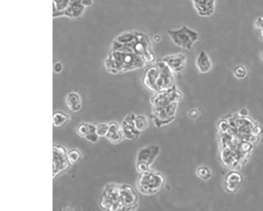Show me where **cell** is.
<instances>
[{
  "instance_id": "6da1fadb",
  "label": "cell",
  "mask_w": 263,
  "mask_h": 211,
  "mask_svg": "<svg viewBox=\"0 0 263 211\" xmlns=\"http://www.w3.org/2000/svg\"><path fill=\"white\" fill-rule=\"evenodd\" d=\"M182 98V93L175 84L170 89L152 96L150 102L152 119L158 128L173 121Z\"/></svg>"
},
{
  "instance_id": "7a4b0ae2",
  "label": "cell",
  "mask_w": 263,
  "mask_h": 211,
  "mask_svg": "<svg viewBox=\"0 0 263 211\" xmlns=\"http://www.w3.org/2000/svg\"><path fill=\"white\" fill-rule=\"evenodd\" d=\"M112 50L131 52L142 57L148 65L156 62V56L150 37L136 30L121 33L115 39Z\"/></svg>"
},
{
  "instance_id": "3957f363",
  "label": "cell",
  "mask_w": 263,
  "mask_h": 211,
  "mask_svg": "<svg viewBox=\"0 0 263 211\" xmlns=\"http://www.w3.org/2000/svg\"><path fill=\"white\" fill-rule=\"evenodd\" d=\"M175 74L162 60L148 65L143 78L144 86L154 93H160L175 85Z\"/></svg>"
},
{
  "instance_id": "277c9868",
  "label": "cell",
  "mask_w": 263,
  "mask_h": 211,
  "mask_svg": "<svg viewBox=\"0 0 263 211\" xmlns=\"http://www.w3.org/2000/svg\"><path fill=\"white\" fill-rule=\"evenodd\" d=\"M108 70L114 74H125L148 65L140 56L131 52L113 50L107 60Z\"/></svg>"
},
{
  "instance_id": "5b68a950",
  "label": "cell",
  "mask_w": 263,
  "mask_h": 211,
  "mask_svg": "<svg viewBox=\"0 0 263 211\" xmlns=\"http://www.w3.org/2000/svg\"><path fill=\"white\" fill-rule=\"evenodd\" d=\"M166 179L160 172L152 170L139 174L137 180V189L144 195H155L166 185Z\"/></svg>"
},
{
  "instance_id": "8992f818",
  "label": "cell",
  "mask_w": 263,
  "mask_h": 211,
  "mask_svg": "<svg viewBox=\"0 0 263 211\" xmlns=\"http://www.w3.org/2000/svg\"><path fill=\"white\" fill-rule=\"evenodd\" d=\"M168 35L173 43L182 49L190 50L200 38L195 30L186 26L168 30Z\"/></svg>"
},
{
  "instance_id": "52a82bcc",
  "label": "cell",
  "mask_w": 263,
  "mask_h": 211,
  "mask_svg": "<svg viewBox=\"0 0 263 211\" xmlns=\"http://www.w3.org/2000/svg\"><path fill=\"white\" fill-rule=\"evenodd\" d=\"M120 184L108 183L104 187L99 198L100 208L106 211H122L120 197Z\"/></svg>"
},
{
  "instance_id": "ba28073f",
  "label": "cell",
  "mask_w": 263,
  "mask_h": 211,
  "mask_svg": "<svg viewBox=\"0 0 263 211\" xmlns=\"http://www.w3.org/2000/svg\"><path fill=\"white\" fill-rule=\"evenodd\" d=\"M68 150L60 145L54 144L53 147V179L63 173L70 166Z\"/></svg>"
},
{
  "instance_id": "9c48e42d",
  "label": "cell",
  "mask_w": 263,
  "mask_h": 211,
  "mask_svg": "<svg viewBox=\"0 0 263 211\" xmlns=\"http://www.w3.org/2000/svg\"><path fill=\"white\" fill-rule=\"evenodd\" d=\"M120 197L122 211L134 210L138 207L139 196L135 189L128 184H120Z\"/></svg>"
},
{
  "instance_id": "30bf717a",
  "label": "cell",
  "mask_w": 263,
  "mask_h": 211,
  "mask_svg": "<svg viewBox=\"0 0 263 211\" xmlns=\"http://www.w3.org/2000/svg\"><path fill=\"white\" fill-rule=\"evenodd\" d=\"M169 68L176 75H180L186 67L187 57L184 53H175L163 57L162 59Z\"/></svg>"
},
{
  "instance_id": "8fae6325",
  "label": "cell",
  "mask_w": 263,
  "mask_h": 211,
  "mask_svg": "<svg viewBox=\"0 0 263 211\" xmlns=\"http://www.w3.org/2000/svg\"><path fill=\"white\" fill-rule=\"evenodd\" d=\"M160 153V148L155 145H151L140 149L137 155L136 162L148 165L151 167Z\"/></svg>"
},
{
  "instance_id": "7c38bea8",
  "label": "cell",
  "mask_w": 263,
  "mask_h": 211,
  "mask_svg": "<svg viewBox=\"0 0 263 211\" xmlns=\"http://www.w3.org/2000/svg\"><path fill=\"white\" fill-rule=\"evenodd\" d=\"M135 116V114H128L121 124V130L125 140L134 141L138 140L140 132L137 130L134 124Z\"/></svg>"
},
{
  "instance_id": "4fadbf2b",
  "label": "cell",
  "mask_w": 263,
  "mask_h": 211,
  "mask_svg": "<svg viewBox=\"0 0 263 211\" xmlns=\"http://www.w3.org/2000/svg\"><path fill=\"white\" fill-rule=\"evenodd\" d=\"M198 15L203 17H210L215 13L216 0H192Z\"/></svg>"
},
{
  "instance_id": "5bb4252c",
  "label": "cell",
  "mask_w": 263,
  "mask_h": 211,
  "mask_svg": "<svg viewBox=\"0 0 263 211\" xmlns=\"http://www.w3.org/2000/svg\"><path fill=\"white\" fill-rule=\"evenodd\" d=\"M243 179L242 175L237 172L229 173L225 179V188L230 194H234L240 190L242 185Z\"/></svg>"
},
{
  "instance_id": "9a60e30c",
  "label": "cell",
  "mask_w": 263,
  "mask_h": 211,
  "mask_svg": "<svg viewBox=\"0 0 263 211\" xmlns=\"http://www.w3.org/2000/svg\"><path fill=\"white\" fill-rule=\"evenodd\" d=\"M107 140L113 144H118L124 139L121 125L117 122L112 121L108 123V130L105 137Z\"/></svg>"
},
{
  "instance_id": "2e32d148",
  "label": "cell",
  "mask_w": 263,
  "mask_h": 211,
  "mask_svg": "<svg viewBox=\"0 0 263 211\" xmlns=\"http://www.w3.org/2000/svg\"><path fill=\"white\" fill-rule=\"evenodd\" d=\"M195 65L201 74H207L211 70L213 63L209 54L206 51L201 50L200 52L196 58Z\"/></svg>"
},
{
  "instance_id": "e0dca14e",
  "label": "cell",
  "mask_w": 263,
  "mask_h": 211,
  "mask_svg": "<svg viewBox=\"0 0 263 211\" xmlns=\"http://www.w3.org/2000/svg\"><path fill=\"white\" fill-rule=\"evenodd\" d=\"M65 103L73 113H77L82 109V100L80 95L77 92H72L68 94L65 97Z\"/></svg>"
},
{
  "instance_id": "ac0fdd59",
  "label": "cell",
  "mask_w": 263,
  "mask_h": 211,
  "mask_svg": "<svg viewBox=\"0 0 263 211\" xmlns=\"http://www.w3.org/2000/svg\"><path fill=\"white\" fill-rule=\"evenodd\" d=\"M81 0H71L69 7L65 11L64 15L70 17H77L81 16L84 11Z\"/></svg>"
},
{
  "instance_id": "d6986e66",
  "label": "cell",
  "mask_w": 263,
  "mask_h": 211,
  "mask_svg": "<svg viewBox=\"0 0 263 211\" xmlns=\"http://www.w3.org/2000/svg\"><path fill=\"white\" fill-rule=\"evenodd\" d=\"M71 0H53V16L64 15Z\"/></svg>"
},
{
  "instance_id": "ffe728a7",
  "label": "cell",
  "mask_w": 263,
  "mask_h": 211,
  "mask_svg": "<svg viewBox=\"0 0 263 211\" xmlns=\"http://www.w3.org/2000/svg\"><path fill=\"white\" fill-rule=\"evenodd\" d=\"M69 120V116L64 112L58 111L54 112L53 114V124L56 128H62Z\"/></svg>"
},
{
  "instance_id": "44dd1931",
  "label": "cell",
  "mask_w": 263,
  "mask_h": 211,
  "mask_svg": "<svg viewBox=\"0 0 263 211\" xmlns=\"http://www.w3.org/2000/svg\"><path fill=\"white\" fill-rule=\"evenodd\" d=\"M134 124L137 130L139 132L144 131L149 127V120L148 118L143 114H139L134 118Z\"/></svg>"
},
{
  "instance_id": "7402d4cb",
  "label": "cell",
  "mask_w": 263,
  "mask_h": 211,
  "mask_svg": "<svg viewBox=\"0 0 263 211\" xmlns=\"http://www.w3.org/2000/svg\"><path fill=\"white\" fill-rule=\"evenodd\" d=\"M196 174L200 179L204 180V181L209 180L212 176L210 169L205 165L198 167L197 171H196Z\"/></svg>"
},
{
  "instance_id": "603a6c76",
  "label": "cell",
  "mask_w": 263,
  "mask_h": 211,
  "mask_svg": "<svg viewBox=\"0 0 263 211\" xmlns=\"http://www.w3.org/2000/svg\"><path fill=\"white\" fill-rule=\"evenodd\" d=\"M89 130L85 139L90 143H96L100 139V136L97 134L96 126L90 123H89Z\"/></svg>"
},
{
  "instance_id": "cb8c5ba5",
  "label": "cell",
  "mask_w": 263,
  "mask_h": 211,
  "mask_svg": "<svg viewBox=\"0 0 263 211\" xmlns=\"http://www.w3.org/2000/svg\"><path fill=\"white\" fill-rule=\"evenodd\" d=\"M68 158L71 165H75L80 161L82 154L77 149H72L68 151Z\"/></svg>"
},
{
  "instance_id": "d4e9b609",
  "label": "cell",
  "mask_w": 263,
  "mask_h": 211,
  "mask_svg": "<svg viewBox=\"0 0 263 211\" xmlns=\"http://www.w3.org/2000/svg\"><path fill=\"white\" fill-rule=\"evenodd\" d=\"M234 75L238 80H243L247 76V69L242 65H237L233 71Z\"/></svg>"
},
{
  "instance_id": "484cf974",
  "label": "cell",
  "mask_w": 263,
  "mask_h": 211,
  "mask_svg": "<svg viewBox=\"0 0 263 211\" xmlns=\"http://www.w3.org/2000/svg\"><path fill=\"white\" fill-rule=\"evenodd\" d=\"M89 130V123H82L77 126V133L79 136L85 138L87 136Z\"/></svg>"
},
{
  "instance_id": "4316f807",
  "label": "cell",
  "mask_w": 263,
  "mask_h": 211,
  "mask_svg": "<svg viewBox=\"0 0 263 211\" xmlns=\"http://www.w3.org/2000/svg\"><path fill=\"white\" fill-rule=\"evenodd\" d=\"M108 130V123H101L96 125V132L100 137H106Z\"/></svg>"
},
{
  "instance_id": "83f0119b",
  "label": "cell",
  "mask_w": 263,
  "mask_h": 211,
  "mask_svg": "<svg viewBox=\"0 0 263 211\" xmlns=\"http://www.w3.org/2000/svg\"><path fill=\"white\" fill-rule=\"evenodd\" d=\"M200 111L197 108H193L189 111L188 115L191 119H197L200 115Z\"/></svg>"
},
{
  "instance_id": "f1b7e54d",
  "label": "cell",
  "mask_w": 263,
  "mask_h": 211,
  "mask_svg": "<svg viewBox=\"0 0 263 211\" xmlns=\"http://www.w3.org/2000/svg\"><path fill=\"white\" fill-rule=\"evenodd\" d=\"M63 66L62 63L58 62L54 64L53 66V70L56 74H60L62 71Z\"/></svg>"
},
{
  "instance_id": "f546056e",
  "label": "cell",
  "mask_w": 263,
  "mask_h": 211,
  "mask_svg": "<svg viewBox=\"0 0 263 211\" xmlns=\"http://www.w3.org/2000/svg\"><path fill=\"white\" fill-rule=\"evenodd\" d=\"M81 2L85 8L91 7L93 4V0H81Z\"/></svg>"
},
{
  "instance_id": "4dcf8cb0",
  "label": "cell",
  "mask_w": 263,
  "mask_h": 211,
  "mask_svg": "<svg viewBox=\"0 0 263 211\" xmlns=\"http://www.w3.org/2000/svg\"></svg>"
}]
</instances>
